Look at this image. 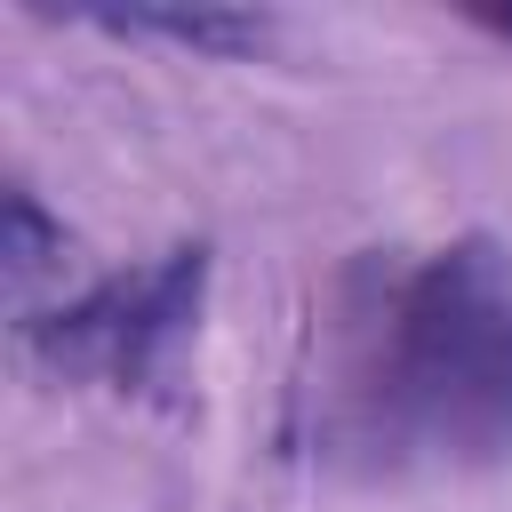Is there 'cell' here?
I'll list each match as a JSON object with an SVG mask.
<instances>
[{
  "instance_id": "1",
  "label": "cell",
  "mask_w": 512,
  "mask_h": 512,
  "mask_svg": "<svg viewBox=\"0 0 512 512\" xmlns=\"http://www.w3.org/2000/svg\"><path fill=\"white\" fill-rule=\"evenodd\" d=\"M272 440L368 488L512 464V248L488 232L352 248L312 304Z\"/></svg>"
},
{
  "instance_id": "2",
  "label": "cell",
  "mask_w": 512,
  "mask_h": 512,
  "mask_svg": "<svg viewBox=\"0 0 512 512\" xmlns=\"http://www.w3.org/2000/svg\"><path fill=\"white\" fill-rule=\"evenodd\" d=\"M200 312H208V240H176L144 264H112V272L72 280L56 304L16 320V344L64 384L144 400L192 352Z\"/></svg>"
},
{
  "instance_id": "3",
  "label": "cell",
  "mask_w": 512,
  "mask_h": 512,
  "mask_svg": "<svg viewBox=\"0 0 512 512\" xmlns=\"http://www.w3.org/2000/svg\"><path fill=\"white\" fill-rule=\"evenodd\" d=\"M80 24L88 32H112V40H168V48H192L208 64L264 56L272 32H280L264 8H88Z\"/></svg>"
},
{
  "instance_id": "4",
  "label": "cell",
  "mask_w": 512,
  "mask_h": 512,
  "mask_svg": "<svg viewBox=\"0 0 512 512\" xmlns=\"http://www.w3.org/2000/svg\"><path fill=\"white\" fill-rule=\"evenodd\" d=\"M0 272H8V320L56 304L72 288V232L64 216L40 208V192L16 176L8 184V224H0Z\"/></svg>"
},
{
  "instance_id": "5",
  "label": "cell",
  "mask_w": 512,
  "mask_h": 512,
  "mask_svg": "<svg viewBox=\"0 0 512 512\" xmlns=\"http://www.w3.org/2000/svg\"><path fill=\"white\" fill-rule=\"evenodd\" d=\"M464 24H472V32H488V40H504V48H512V8H464Z\"/></svg>"
}]
</instances>
